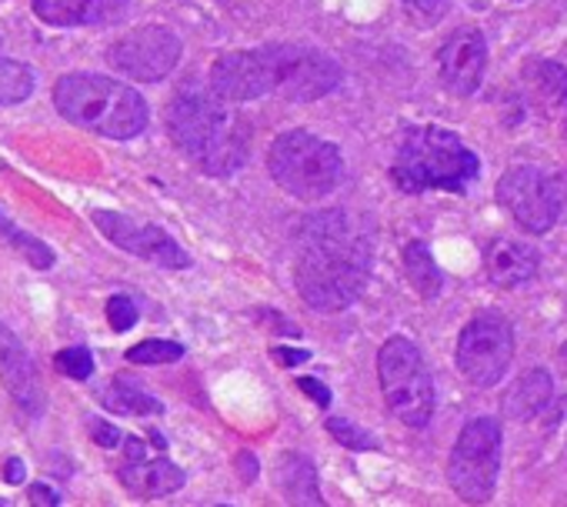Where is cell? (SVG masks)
Returning a JSON list of instances; mask_svg holds the SVG:
<instances>
[{
	"mask_svg": "<svg viewBox=\"0 0 567 507\" xmlns=\"http://www.w3.org/2000/svg\"><path fill=\"white\" fill-rule=\"evenodd\" d=\"M181 51L184 48L174 31L151 24V28H137V31L124 34L121 41H114L107 51V61L131 81L157 84L177 68Z\"/></svg>",
	"mask_w": 567,
	"mask_h": 507,
	"instance_id": "11",
	"label": "cell"
},
{
	"mask_svg": "<svg viewBox=\"0 0 567 507\" xmlns=\"http://www.w3.org/2000/svg\"><path fill=\"white\" fill-rule=\"evenodd\" d=\"M131 0H34V14L51 28H104L127 14Z\"/></svg>",
	"mask_w": 567,
	"mask_h": 507,
	"instance_id": "16",
	"label": "cell"
},
{
	"mask_svg": "<svg viewBox=\"0 0 567 507\" xmlns=\"http://www.w3.org/2000/svg\"><path fill=\"white\" fill-rule=\"evenodd\" d=\"M404 275H408V281L414 284V291L421 298L431 301V298L441 294V271H437V265H434V258H431V250H427L424 240H411L404 247Z\"/></svg>",
	"mask_w": 567,
	"mask_h": 507,
	"instance_id": "21",
	"label": "cell"
},
{
	"mask_svg": "<svg viewBox=\"0 0 567 507\" xmlns=\"http://www.w3.org/2000/svg\"><path fill=\"white\" fill-rule=\"evenodd\" d=\"M497 200L527 234H544L560 217L564 184L537 164H520L497 180Z\"/></svg>",
	"mask_w": 567,
	"mask_h": 507,
	"instance_id": "8",
	"label": "cell"
},
{
	"mask_svg": "<svg viewBox=\"0 0 567 507\" xmlns=\"http://www.w3.org/2000/svg\"><path fill=\"white\" fill-rule=\"evenodd\" d=\"M0 234L8 237V244H11L14 250L24 254L31 268H38V271H51V268H54V250H51L48 244H41L38 237L24 234L21 227H14L4 214H0Z\"/></svg>",
	"mask_w": 567,
	"mask_h": 507,
	"instance_id": "23",
	"label": "cell"
},
{
	"mask_svg": "<svg viewBox=\"0 0 567 507\" xmlns=\"http://www.w3.org/2000/svg\"><path fill=\"white\" fill-rule=\"evenodd\" d=\"M371 278V244L344 210L311 214L301 224L295 284L308 308L334 314L351 308Z\"/></svg>",
	"mask_w": 567,
	"mask_h": 507,
	"instance_id": "1",
	"label": "cell"
},
{
	"mask_svg": "<svg viewBox=\"0 0 567 507\" xmlns=\"http://www.w3.org/2000/svg\"><path fill=\"white\" fill-rule=\"evenodd\" d=\"M270 354H274L280 364H301V361H308V358H311L308 351H288V348H274Z\"/></svg>",
	"mask_w": 567,
	"mask_h": 507,
	"instance_id": "34",
	"label": "cell"
},
{
	"mask_svg": "<svg viewBox=\"0 0 567 507\" xmlns=\"http://www.w3.org/2000/svg\"><path fill=\"white\" fill-rule=\"evenodd\" d=\"M328 431L334 434V441H341V444L351 447V451H374V447H378V441H374L371 434H364L358 424H351V421H344V417H331V421H328Z\"/></svg>",
	"mask_w": 567,
	"mask_h": 507,
	"instance_id": "28",
	"label": "cell"
},
{
	"mask_svg": "<svg viewBox=\"0 0 567 507\" xmlns=\"http://www.w3.org/2000/svg\"><path fill=\"white\" fill-rule=\"evenodd\" d=\"M227 104L220 94L187 84L167 107L171 141L210 177H227L250 157V124Z\"/></svg>",
	"mask_w": 567,
	"mask_h": 507,
	"instance_id": "2",
	"label": "cell"
},
{
	"mask_svg": "<svg viewBox=\"0 0 567 507\" xmlns=\"http://www.w3.org/2000/svg\"><path fill=\"white\" fill-rule=\"evenodd\" d=\"M378 377L384 401L408 427H424L434 414V377L424 354L408 338H388L378 351Z\"/></svg>",
	"mask_w": 567,
	"mask_h": 507,
	"instance_id": "6",
	"label": "cell"
},
{
	"mask_svg": "<svg viewBox=\"0 0 567 507\" xmlns=\"http://www.w3.org/2000/svg\"><path fill=\"white\" fill-rule=\"evenodd\" d=\"M547 401H550V374L537 368L514 381V387L504 397V411L517 421H530L547 407Z\"/></svg>",
	"mask_w": 567,
	"mask_h": 507,
	"instance_id": "19",
	"label": "cell"
},
{
	"mask_svg": "<svg viewBox=\"0 0 567 507\" xmlns=\"http://www.w3.org/2000/svg\"><path fill=\"white\" fill-rule=\"evenodd\" d=\"M481 174V161L454 131L444 127H411L391 164V177L404 194L451 190L464 194Z\"/></svg>",
	"mask_w": 567,
	"mask_h": 507,
	"instance_id": "4",
	"label": "cell"
},
{
	"mask_svg": "<svg viewBox=\"0 0 567 507\" xmlns=\"http://www.w3.org/2000/svg\"><path fill=\"white\" fill-rule=\"evenodd\" d=\"M437 61H441V81L447 84V91L457 97H471L484 81L487 44L474 28H467V31H457L454 38L444 41Z\"/></svg>",
	"mask_w": 567,
	"mask_h": 507,
	"instance_id": "14",
	"label": "cell"
},
{
	"mask_svg": "<svg viewBox=\"0 0 567 507\" xmlns=\"http://www.w3.org/2000/svg\"><path fill=\"white\" fill-rule=\"evenodd\" d=\"M107 321H111V328L114 331H131L134 324H137V304L127 298V294H114L111 301H107Z\"/></svg>",
	"mask_w": 567,
	"mask_h": 507,
	"instance_id": "29",
	"label": "cell"
},
{
	"mask_svg": "<svg viewBox=\"0 0 567 507\" xmlns=\"http://www.w3.org/2000/svg\"><path fill=\"white\" fill-rule=\"evenodd\" d=\"M484 265H487V278L501 288H517V284H527L530 278H537V268H540V258L530 244H520V240H491L487 250H484Z\"/></svg>",
	"mask_w": 567,
	"mask_h": 507,
	"instance_id": "17",
	"label": "cell"
},
{
	"mask_svg": "<svg viewBox=\"0 0 567 507\" xmlns=\"http://www.w3.org/2000/svg\"><path fill=\"white\" fill-rule=\"evenodd\" d=\"M54 364H58V371L64 374V377H71V381H87L91 374H94V354L87 351V348H64L58 358H54Z\"/></svg>",
	"mask_w": 567,
	"mask_h": 507,
	"instance_id": "27",
	"label": "cell"
},
{
	"mask_svg": "<svg viewBox=\"0 0 567 507\" xmlns=\"http://www.w3.org/2000/svg\"><path fill=\"white\" fill-rule=\"evenodd\" d=\"M267 54L274 68V94H280L284 101H321L344 81L341 64L324 51L305 44H274L267 48Z\"/></svg>",
	"mask_w": 567,
	"mask_h": 507,
	"instance_id": "10",
	"label": "cell"
},
{
	"mask_svg": "<svg viewBox=\"0 0 567 507\" xmlns=\"http://www.w3.org/2000/svg\"><path fill=\"white\" fill-rule=\"evenodd\" d=\"M408 4L421 8V11L431 14V18H441V14H444V0H408Z\"/></svg>",
	"mask_w": 567,
	"mask_h": 507,
	"instance_id": "35",
	"label": "cell"
},
{
	"mask_svg": "<svg viewBox=\"0 0 567 507\" xmlns=\"http://www.w3.org/2000/svg\"><path fill=\"white\" fill-rule=\"evenodd\" d=\"M237 467H240V474H244L247 480H254V477H257V464H254V454H240Z\"/></svg>",
	"mask_w": 567,
	"mask_h": 507,
	"instance_id": "36",
	"label": "cell"
},
{
	"mask_svg": "<svg viewBox=\"0 0 567 507\" xmlns=\"http://www.w3.org/2000/svg\"><path fill=\"white\" fill-rule=\"evenodd\" d=\"M94 224L111 244H117L121 250L134 254L141 261H151L164 271L190 268V254L167 230H161L154 224H134L131 217L111 214V210H94Z\"/></svg>",
	"mask_w": 567,
	"mask_h": 507,
	"instance_id": "12",
	"label": "cell"
},
{
	"mask_svg": "<svg viewBox=\"0 0 567 507\" xmlns=\"http://www.w3.org/2000/svg\"><path fill=\"white\" fill-rule=\"evenodd\" d=\"M0 44H4V41H0Z\"/></svg>",
	"mask_w": 567,
	"mask_h": 507,
	"instance_id": "38",
	"label": "cell"
},
{
	"mask_svg": "<svg viewBox=\"0 0 567 507\" xmlns=\"http://www.w3.org/2000/svg\"><path fill=\"white\" fill-rule=\"evenodd\" d=\"M91 437L101 444V447H117L121 444V431L107 421H91Z\"/></svg>",
	"mask_w": 567,
	"mask_h": 507,
	"instance_id": "30",
	"label": "cell"
},
{
	"mask_svg": "<svg viewBox=\"0 0 567 507\" xmlns=\"http://www.w3.org/2000/svg\"><path fill=\"white\" fill-rule=\"evenodd\" d=\"M24 477H28L24 461H21V457H11V461L4 464V480H8V484H24Z\"/></svg>",
	"mask_w": 567,
	"mask_h": 507,
	"instance_id": "33",
	"label": "cell"
},
{
	"mask_svg": "<svg viewBox=\"0 0 567 507\" xmlns=\"http://www.w3.org/2000/svg\"><path fill=\"white\" fill-rule=\"evenodd\" d=\"M54 107L64 121L94 131L111 141H131L144 134L151 111L147 101L131 87L104 74H64L54 84Z\"/></svg>",
	"mask_w": 567,
	"mask_h": 507,
	"instance_id": "3",
	"label": "cell"
},
{
	"mask_svg": "<svg viewBox=\"0 0 567 507\" xmlns=\"http://www.w3.org/2000/svg\"><path fill=\"white\" fill-rule=\"evenodd\" d=\"M497 470H501V424L494 417L467 421L451 451V464H447L451 487L471 504L491 500Z\"/></svg>",
	"mask_w": 567,
	"mask_h": 507,
	"instance_id": "7",
	"label": "cell"
},
{
	"mask_svg": "<svg viewBox=\"0 0 567 507\" xmlns=\"http://www.w3.org/2000/svg\"><path fill=\"white\" fill-rule=\"evenodd\" d=\"M184 358V348L177 341H141L127 351L131 364H174Z\"/></svg>",
	"mask_w": 567,
	"mask_h": 507,
	"instance_id": "26",
	"label": "cell"
},
{
	"mask_svg": "<svg viewBox=\"0 0 567 507\" xmlns=\"http://www.w3.org/2000/svg\"><path fill=\"white\" fill-rule=\"evenodd\" d=\"M210 91L230 104H244V101L274 94V68H270L267 48L217 58L210 68Z\"/></svg>",
	"mask_w": 567,
	"mask_h": 507,
	"instance_id": "13",
	"label": "cell"
},
{
	"mask_svg": "<svg viewBox=\"0 0 567 507\" xmlns=\"http://www.w3.org/2000/svg\"><path fill=\"white\" fill-rule=\"evenodd\" d=\"M0 381H4V387L11 391V397L28 414L38 417L48 407L44 387L38 381V368H34L28 348L21 344V338L8 324H0Z\"/></svg>",
	"mask_w": 567,
	"mask_h": 507,
	"instance_id": "15",
	"label": "cell"
},
{
	"mask_svg": "<svg viewBox=\"0 0 567 507\" xmlns=\"http://www.w3.org/2000/svg\"><path fill=\"white\" fill-rule=\"evenodd\" d=\"M564 134H567V124H564Z\"/></svg>",
	"mask_w": 567,
	"mask_h": 507,
	"instance_id": "37",
	"label": "cell"
},
{
	"mask_svg": "<svg viewBox=\"0 0 567 507\" xmlns=\"http://www.w3.org/2000/svg\"><path fill=\"white\" fill-rule=\"evenodd\" d=\"M527 74H534L537 87H540L557 107L567 111V68H560V64H554V61H537V64L527 68Z\"/></svg>",
	"mask_w": 567,
	"mask_h": 507,
	"instance_id": "25",
	"label": "cell"
},
{
	"mask_svg": "<svg viewBox=\"0 0 567 507\" xmlns=\"http://www.w3.org/2000/svg\"><path fill=\"white\" fill-rule=\"evenodd\" d=\"M104 404H107L111 411H121V414H161V411H164V404H161L157 397H151V394L137 391V387H131L124 377H117V381L104 391Z\"/></svg>",
	"mask_w": 567,
	"mask_h": 507,
	"instance_id": "22",
	"label": "cell"
},
{
	"mask_svg": "<svg viewBox=\"0 0 567 507\" xmlns=\"http://www.w3.org/2000/svg\"><path fill=\"white\" fill-rule=\"evenodd\" d=\"M298 387H301L305 394H311L321 407H328V404H331V391H328L321 381H315V377H298Z\"/></svg>",
	"mask_w": 567,
	"mask_h": 507,
	"instance_id": "31",
	"label": "cell"
},
{
	"mask_svg": "<svg viewBox=\"0 0 567 507\" xmlns=\"http://www.w3.org/2000/svg\"><path fill=\"white\" fill-rule=\"evenodd\" d=\"M280 484H284V494L298 504H321V490H318V474H315V464L305 457V454H284L280 461Z\"/></svg>",
	"mask_w": 567,
	"mask_h": 507,
	"instance_id": "20",
	"label": "cell"
},
{
	"mask_svg": "<svg viewBox=\"0 0 567 507\" xmlns=\"http://www.w3.org/2000/svg\"><path fill=\"white\" fill-rule=\"evenodd\" d=\"M34 94V71L24 61H0V104H21Z\"/></svg>",
	"mask_w": 567,
	"mask_h": 507,
	"instance_id": "24",
	"label": "cell"
},
{
	"mask_svg": "<svg viewBox=\"0 0 567 507\" xmlns=\"http://www.w3.org/2000/svg\"><path fill=\"white\" fill-rule=\"evenodd\" d=\"M121 484L137 497H164L184 487V470L167 457H141L121 467Z\"/></svg>",
	"mask_w": 567,
	"mask_h": 507,
	"instance_id": "18",
	"label": "cell"
},
{
	"mask_svg": "<svg viewBox=\"0 0 567 507\" xmlns=\"http://www.w3.org/2000/svg\"><path fill=\"white\" fill-rule=\"evenodd\" d=\"M514 358V331L501 311L474 314L457 338V368L474 387H494Z\"/></svg>",
	"mask_w": 567,
	"mask_h": 507,
	"instance_id": "9",
	"label": "cell"
},
{
	"mask_svg": "<svg viewBox=\"0 0 567 507\" xmlns=\"http://www.w3.org/2000/svg\"><path fill=\"white\" fill-rule=\"evenodd\" d=\"M31 500H34V504H61V494L41 480V484H31Z\"/></svg>",
	"mask_w": 567,
	"mask_h": 507,
	"instance_id": "32",
	"label": "cell"
},
{
	"mask_svg": "<svg viewBox=\"0 0 567 507\" xmlns=\"http://www.w3.org/2000/svg\"><path fill=\"white\" fill-rule=\"evenodd\" d=\"M267 170L280 190L298 200H318L331 194L344 177L341 151L308 131L280 134L267 151Z\"/></svg>",
	"mask_w": 567,
	"mask_h": 507,
	"instance_id": "5",
	"label": "cell"
}]
</instances>
